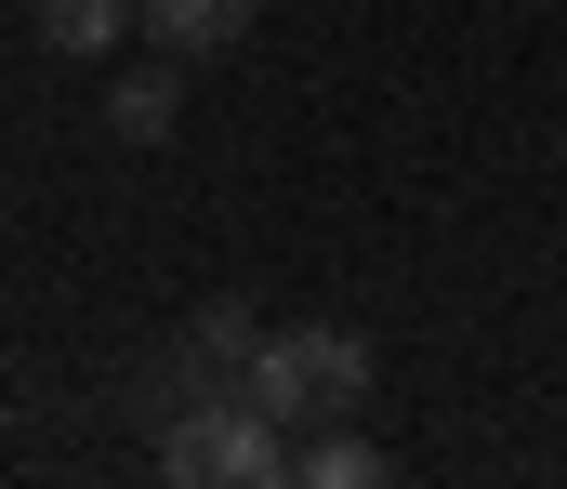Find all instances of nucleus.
Segmentation results:
<instances>
[{"label":"nucleus","instance_id":"obj_6","mask_svg":"<svg viewBox=\"0 0 567 489\" xmlns=\"http://www.w3.org/2000/svg\"><path fill=\"white\" fill-rule=\"evenodd\" d=\"M172 106H185V93H172V80H106V133H133V146H158V133H172Z\"/></svg>","mask_w":567,"mask_h":489},{"label":"nucleus","instance_id":"obj_8","mask_svg":"<svg viewBox=\"0 0 567 489\" xmlns=\"http://www.w3.org/2000/svg\"><path fill=\"white\" fill-rule=\"evenodd\" d=\"M198 344H212V357H225V370H238V384H251V344H265V318H251V305H238V292H212V305H198Z\"/></svg>","mask_w":567,"mask_h":489},{"label":"nucleus","instance_id":"obj_2","mask_svg":"<svg viewBox=\"0 0 567 489\" xmlns=\"http://www.w3.org/2000/svg\"><path fill=\"white\" fill-rule=\"evenodd\" d=\"M251 397L278 410V424H343L357 397H370V344L343 318H290L251 344Z\"/></svg>","mask_w":567,"mask_h":489},{"label":"nucleus","instance_id":"obj_5","mask_svg":"<svg viewBox=\"0 0 567 489\" xmlns=\"http://www.w3.org/2000/svg\"><path fill=\"white\" fill-rule=\"evenodd\" d=\"M27 13H40V40H53V53H80V67H106V53L145 27L133 0H27Z\"/></svg>","mask_w":567,"mask_h":489},{"label":"nucleus","instance_id":"obj_4","mask_svg":"<svg viewBox=\"0 0 567 489\" xmlns=\"http://www.w3.org/2000/svg\"><path fill=\"white\" fill-rule=\"evenodd\" d=\"M133 13H145V40H158V53H238L265 0H133Z\"/></svg>","mask_w":567,"mask_h":489},{"label":"nucleus","instance_id":"obj_1","mask_svg":"<svg viewBox=\"0 0 567 489\" xmlns=\"http://www.w3.org/2000/svg\"><path fill=\"white\" fill-rule=\"evenodd\" d=\"M158 477L172 489H265V477H290V437H278V410L238 384V397H198L185 424H158Z\"/></svg>","mask_w":567,"mask_h":489},{"label":"nucleus","instance_id":"obj_3","mask_svg":"<svg viewBox=\"0 0 567 489\" xmlns=\"http://www.w3.org/2000/svg\"><path fill=\"white\" fill-rule=\"evenodd\" d=\"M198 397H238V370H225L198 330H158V344L133 357V410H145V424H185Z\"/></svg>","mask_w":567,"mask_h":489},{"label":"nucleus","instance_id":"obj_7","mask_svg":"<svg viewBox=\"0 0 567 489\" xmlns=\"http://www.w3.org/2000/svg\"><path fill=\"white\" fill-rule=\"evenodd\" d=\"M290 477H317V489H383V450H370V437H317V450H290Z\"/></svg>","mask_w":567,"mask_h":489}]
</instances>
